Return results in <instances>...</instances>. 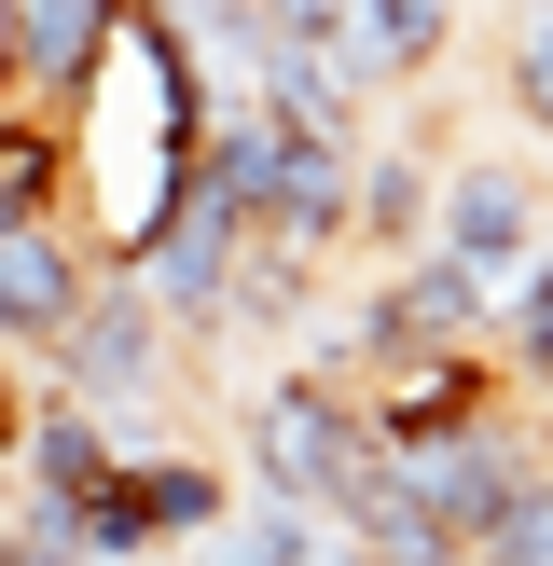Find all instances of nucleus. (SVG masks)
<instances>
[{
	"mask_svg": "<svg viewBox=\"0 0 553 566\" xmlns=\"http://www.w3.org/2000/svg\"><path fill=\"white\" fill-rule=\"evenodd\" d=\"M0 525H14V512H0ZM14 566H83V553H55L42 525H14Z\"/></svg>",
	"mask_w": 553,
	"mask_h": 566,
	"instance_id": "obj_12",
	"label": "nucleus"
},
{
	"mask_svg": "<svg viewBox=\"0 0 553 566\" xmlns=\"http://www.w3.org/2000/svg\"><path fill=\"white\" fill-rule=\"evenodd\" d=\"M166 374H180V318H166L138 276H97V304L70 318V346L42 359L55 401H97V415H153Z\"/></svg>",
	"mask_w": 553,
	"mask_h": 566,
	"instance_id": "obj_3",
	"label": "nucleus"
},
{
	"mask_svg": "<svg viewBox=\"0 0 553 566\" xmlns=\"http://www.w3.org/2000/svg\"><path fill=\"white\" fill-rule=\"evenodd\" d=\"M236 249H249V221L221 208L208 180H194V193H180V221H166V235L138 249L125 276H138V291H153L180 332H221V304H236Z\"/></svg>",
	"mask_w": 553,
	"mask_h": 566,
	"instance_id": "obj_6",
	"label": "nucleus"
},
{
	"mask_svg": "<svg viewBox=\"0 0 553 566\" xmlns=\"http://www.w3.org/2000/svg\"><path fill=\"white\" fill-rule=\"evenodd\" d=\"M194 566H359V539L332 512H291V497H236V512L194 539Z\"/></svg>",
	"mask_w": 553,
	"mask_h": 566,
	"instance_id": "obj_9",
	"label": "nucleus"
},
{
	"mask_svg": "<svg viewBox=\"0 0 553 566\" xmlns=\"http://www.w3.org/2000/svg\"><path fill=\"white\" fill-rule=\"evenodd\" d=\"M540 193H553L540 166H512V153H457V166H442V208H429V249H442V263H470L484 291H512V276L553 249V208H540Z\"/></svg>",
	"mask_w": 553,
	"mask_h": 566,
	"instance_id": "obj_4",
	"label": "nucleus"
},
{
	"mask_svg": "<svg viewBox=\"0 0 553 566\" xmlns=\"http://www.w3.org/2000/svg\"><path fill=\"white\" fill-rule=\"evenodd\" d=\"M97 249L70 235V208H42V221H0V346L14 359H55L70 346V318L97 304Z\"/></svg>",
	"mask_w": 553,
	"mask_h": 566,
	"instance_id": "obj_5",
	"label": "nucleus"
},
{
	"mask_svg": "<svg viewBox=\"0 0 553 566\" xmlns=\"http://www.w3.org/2000/svg\"><path fill=\"white\" fill-rule=\"evenodd\" d=\"M374 470H387V442H374V415H359V387H332V374H263L249 387V484L263 497L346 525L359 497H374Z\"/></svg>",
	"mask_w": 553,
	"mask_h": 566,
	"instance_id": "obj_2",
	"label": "nucleus"
},
{
	"mask_svg": "<svg viewBox=\"0 0 553 566\" xmlns=\"http://www.w3.org/2000/svg\"><path fill=\"white\" fill-rule=\"evenodd\" d=\"M484 346H498V374H512V401H540V387H553V249L498 291V332H484Z\"/></svg>",
	"mask_w": 553,
	"mask_h": 566,
	"instance_id": "obj_10",
	"label": "nucleus"
},
{
	"mask_svg": "<svg viewBox=\"0 0 553 566\" xmlns=\"http://www.w3.org/2000/svg\"><path fill=\"white\" fill-rule=\"evenodd\" d=\"M0 14H14V97L42 111V125H70V97L97 83L125 0H0Z\"/></svg>",
	"mask_w": 553,
	"mask_h": 566,
	"instance_id": "obj_7",
	"label": "nucleus"
},
{
	"mask_svg": "<svg viewBox=\"0 0 553 566\" xmlns=\"http://www.w3.org/2000/svg\"><path fill=\"white\" fill-rule=\"evenodd\" d=\"M498 111L553 138V0H512V28H498Z\"/></svg>",
	"mask_w": 553,
	"mask_h": 566,
	"instance_id": "obj_11",
	"label": "nucleus"
},
{
	"mask_svg": "<svg viewBox=\"0 0 553 566\" xmlns=\"http://www.w3.org/2000/svg\"><path fill=\"white\" fill-rule=\"evenodd\" d=\"M429 208H442V166L415 153V138H359V235L346 249L415 263V249H429Z\"/></svg>",
	"mask_w": 553,
	"mask_h": 566,
	"instance_id": "obj_8",
	"label": "nucleus"
},
{
	"mask_svg": "<svg viewBox=\"0 0 553 566\" xmlns=\"http://www.w3.org/2000/svg\"><path fill=\"white\" fill-rule=\"evenodd\" d=\"M208 55L180 42V14H153V0H125L111 14V55H97V83L70 97V125H55V166H70V235L97 249L111 276L138 263V249L180 221V193H194V153H208Z\"/></svg>",
	"mask_w": 553,
	"mask_h": 566,
	"instance_id": "obj_1",
	"label": "nucleus"
},
{
	"mask_svg": "<svg viewBox=\"0 0 553 566\" xmlns=\"http://www.w3.org/2000/svg\"><path fill=\"white\" fill-rule=\"evenodd\" d=\"M0 111H14V14H0Z\"/></svg>",
	"mask_w": 553,
	"mask_h": 566,
	"instance_id": "obj_14",
	"label": "nucleus"
},
{
	"mask_svg": "<svg viewBox=\"0 0 553 566\" xmlns=\"http://www.w3.org/2000/svg\"><path fill=\"white\" fill-rule=\"evenodd\" d=\"M525 442H540V470H553V387H540V401H525Z\"/></svg>",
	"mask_w": 553,
	"mask_h": 566,
	"instance_id": "obj_13",
	"label": "nucleus"
}]
</instances>
